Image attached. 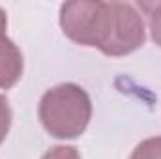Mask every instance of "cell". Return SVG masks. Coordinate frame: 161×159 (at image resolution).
<instances>
[{"label":"cell","instance_id":"52a82bcc","mask_svg":"<svg viewBox=\"0 0 161 159\" xmlns=\"http://www.w3.org/2000/svg\"><path fill=\"white\" fill-rule=\"evenodd\" d=\"M11 127V109L4 96H0V144L6 140Z\"/></svg>","mask_w":161,"mask_h":159},{"label":"cell","instance_id":"6da1fadb","mask_svg":"<svg viewBox=\"0 0 161 159\" xmlns=\"http://www.w3.org/2000/svg\"><path fill=\"white\" fill-rule=\"evenodd\" d=\"M60 26L73 43L96 47L105 56L131 54L146 41L142 15L129 2H64Z\"/></svg>","mask_w":161,"mask_h":159},{"label":"cell","instance_id":"7a4b0ae2","mask_svg":"<svg viewBox=\"0 0 161 159\" xmlns=\"http://www.w3.org/2000/svg\"><path fill=\"white\" fill-rule=\"evenodd\" d=\"M41 125L54 139L80 137L92 118V101L86 90L75 82H62L43 94L40 101Z\"/></svg>","mask_w":161,"mask_h":159},{"label":"cell","instance_id":"8992f818","mask_svg":"<svg viewBox=\"0 0 161 159\" xmlns=\"http://www.w3.org/2000/svg\"><path fill=\"white\" fill-rule=\"evenodd\" d=\"M41 159H80V154L75 146H66V144H58L49 148Z\"/></svg>","mask_w":161,"mask_h":159},{"label":"cell","instance_id":"ba28073f","mask_svg":"<svg viewBox=\"0 0 161 159\" xmlns=\"http://www.w3.org/2000/svg\"><path fill=\"white\" fill-rule=\"evenodd\" d=\"M6 26H8V17L6 11L0 8V34H6Z\"/></svg>","mask_w":161,"mask_h":159},{"label":"cell","instance_id":"5b68a950","mask_svg":"<svg viewBox=\"0 0 161 159\" xmlns=\"http://www.w3.org/2000/svg\"><path fill=\"white\" fill-rule=\"evenodd\" d=\"M129 159H161V137H150L139 142Z\"/></svg>","mask_w":161,"mask_h":159},{"label":"cell","instance_id":"3957f363","mask_svg":"<svg viewBox=\"0 0 161 159\" xmlns=\"http://www.w3.org/2000/svg\"><path fill=\"white\" fill-rule=\"evenodd\" d=\"M23 54L6 34H0V90L15 86L23 77Z\"/></svg>","mask_w":161,"mask_h":159},{"label":"cell","instance_id":"277c9868","mask_svg":"<svg viewBox=\"0 0 161 159\" xmlns=\"http://www.w3.org/2000/svg\"><path fill=\"white\" fill-rule=\"evenodd\" d=\"M139 9L148 19V28L154 43L161 47V2H139Z\"/></svg>","mask_w":161,"mask_h":159}]
</instances>
